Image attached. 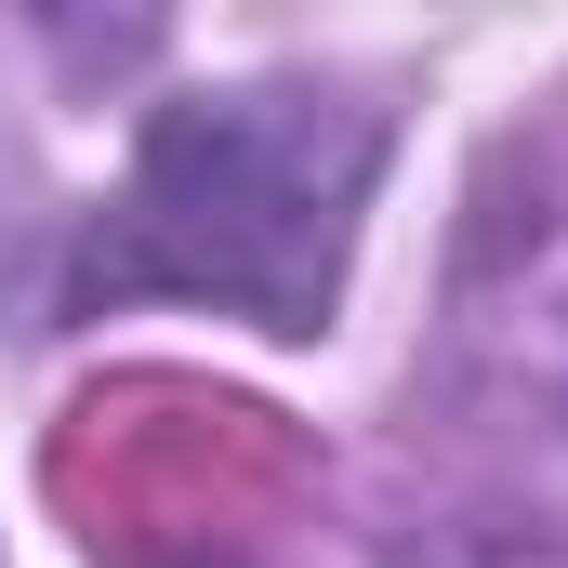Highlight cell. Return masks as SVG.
I'll use <instances>...</instances> for the list:
<instances>
[{"label":"cell","mask_w":568,"mask_h":568,"mask_svg":"<svg viewBox=\"0 0 568 568\" xmlns=\"http://www.w3.org/2000/svg\"><path fill=\"white\" fill-rule=\"evenodd\" d=\"M371 172H384L371 93H317V80L172 93L133 145V185L67 239L53 317L185 291V304L252 317V331H331Z\"/></svg>","instance_id":"1"}]
</instances>
